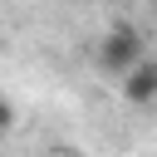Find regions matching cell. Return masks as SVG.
I'll list each match as a JSON object with an SVG mask.
<instances>
[{
  "label": "cell",
  "instance_id": "cell-1",
  "mask_svg": "<svg viewBox=\"0 0 157 157\" xmlns=\"http://www.w3.org/2000/svg\"><path fill=\"white\" fill-rule=\"evenodd\" d=\"M142 59H147V44H142V29H137L132 20H118V25L103 29V39H98V69H103L108 78L123 83Z\"/></svg>",
  "mask_w": 157,
  "mask_h": 157
},
{
  "label": "cell",
  "instance_id": "cell-2",
  "mask_svg": "<svg viewBox=\"0 0 157 157\" xmlns=\"http://www.w3.org/2000/svg\"><path fill=\"white\" fill-rule=\"evenodd\" d=\"M118 93H123L132 108H152V103H157V59L147 54V59H142L123 83H118Z\"/></svg>",
  "mask_w": 157,
  "mask_h": 157
},
{
  "label": "cell",
  "instance_id": "cell-3",
  "mask_svg": "<svg viewBox=\"0 0 157 157\" xmlns=\"http://www.w3.org/2000/svg\"><path fill=\"white\" fill-rule=\"evenodd\" d=\"M10 128H15V108H10V98L0 93V137H5Z\"/></svg>",
  "mask_w": 157,
  "mask_h": 157
},
{
  "label": "cell",
  "instance_id": "cell-4",
  "mask_svg": "<svg viewBox=\"0 0 157 157\" xmlns=\"http://www.w3.org/2000/svg\"><path fill=\"white\" fill-rule=\"evenodd\" d=\"M44 157H78V152H69V147H54V152H44Z\"/></svg>",
  "mask_w": 157,
  "mask_h": 157
}]
</instances>
